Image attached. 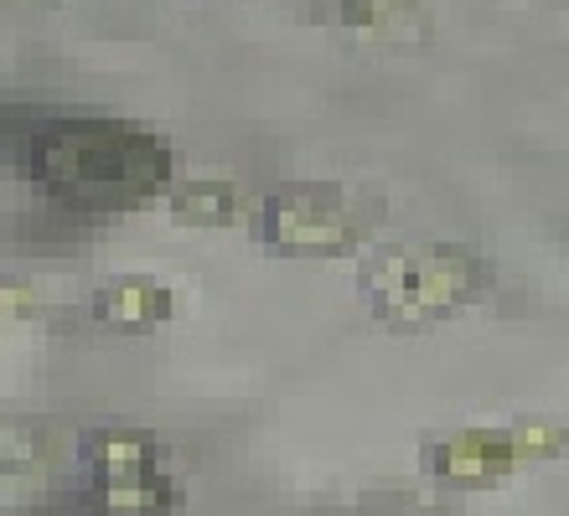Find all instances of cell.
<instances>
[{
	"instance_id": "7",
	"label": "cell",
	"mask_w": 569,
	"mask_h": 516,
	"mask_svg": "<svg viewBox=\"0 0 569 516\" xmlns=\"http://www.w3.org/2000/svg\"><path fill=\"white\" fill-rule=\"evenodd\" d=\"M239 192L228 186V181H187L171 192V212L181 222H192V227H218V222L239 217Z\"/></svg>"
},
{
	"instance_id": "3",
	"label": "cell",
	"mask_w": 569,
	"mask_h": 516,
	"mask_svg": "<svg viewBox=\"0 0 569 516\" xmlns=\"http://www.w3.org/2000/svg\"><path fill=\"white\" fill-rule=\"evenodd\" d=\"M373 217L378 206L362 202L358 192L331 181H300L254 206V237L259 249L280 259H342L362 249V237L373 233Z\"/></svg>"
},
{
	"instance_id": "4",
	"label": "cell",
	"mask_w": 569,
	"mask_h": 516,
	"mask_svg": "<svg viewBox=\"0 0 569 516\" xmlns=\"http://www.w3.org/2000/svg\"><path fill=\"white\" fill-rule=\"evenodd\" d=\"M83 471L99 516H177L181 486L161 465V444L140 428H99L83 439Z\"/></svg>"
},
{
	"instance_id": "8",
	"label": "cell",
	"mask_w": 569,
	"mask_h": 516,
	"mask_svg": "<svg viewBox=\"0 0 569 516\" xmlns=\"http://www.w3.org/2000/svg\"><path fill=\"white\" fill-rule=\"evenodd\" d=\"M316 11H331L321 21H342V27H368V31H389L393 21H415L420 6L415 0H321Z\"/></svg>"
},
{
	"instance_id": "5",
	"label": "cell",
	"mask_w": 569,
	"mask_h": 516,
	"mask_svg": "<svg viewBox=\"0 0 569 516\" xmlns=\"http://www.w3.org/2000/svg\"><path fill=\"white\" fill-rule=\"evenodd\" d=\"M420 465L425 475L446 480L461 490H487L502 486L512 471H523L528 455L518 444V428H440L420 444Z\"/></svg>"
},
{
	"instance_id": "6",
	"label": "cell",
	"mask_w": 569,
	"mask_h": 516,
	"mask_svg": "<svg viewBox=\"0 0 569 516\" xmlns=\"http://www.w3.org/2000/svg\"><path fill=\"white\" fill-rule=\"evenodd\" d=\"M177 315V295L150 274H114L93 290V321L124 336H146Z\"/></svg>"
},
{
	"instance_id": "2",
	"label": "cell",
	"mask_w": 569,
	"mask_h": 516,
	"mask_svg": "<svg viewBox=\"0 0 569 516\" xmlns=\"http://www.w3.org/2000/svg\"><path fill=\"white\" fill-rule=\"evenodd\" d=\"M358 290L389 331H430L492 290V264L466 243H383L358 269Z\"/></svg>"
},
{
	"instance_id": "1",
	"label": "cell",
	"mask_w": 569,
	"mask_h": 516,
	"mask_svg": "<svg viewBox=\"0 0 569 516\" xmlns=\"http://www.w3.org/2000/svg\"><path fill=\"white\" fill-rule=\"evenodd\" d=\"M31 176L62 202L136 206L171 176V150L136 124L78 119V124H52L37 134Z\"/></svg>"
}]
</instances>
